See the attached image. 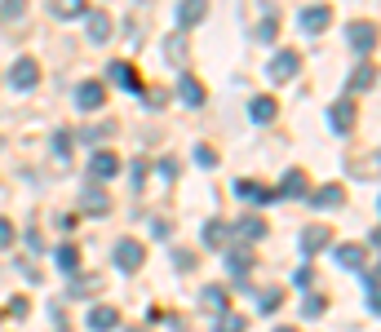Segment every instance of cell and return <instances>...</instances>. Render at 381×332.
<instances>
[{
  "mask_svg": "<svg viewBox=\"0 0 381 332\" xmlns=\"http://www.w3.org/2000/svg\"><path fill=\"white\" fill-rule=\"evenodd\" d=\"M310 204H315V208H341V204H346V191H341V186H320V191L310 195Z\"/></svg>",
  "mask_w": 381,
  "mask_h": 332,
  "instance_id": "13",
  "label": "cell"
},
{
  "mask_svg": "<svg viewBox=\"0 0 381 332\" xmlns=\"http://www.w3.org/2000/svg\"><path fill=\"white\" fill-rule=\"evenodd\" d=\"M195 164H204V169H213V164H218V155H213L209 146H200V151H195Z\"/></svg>",
  "mask_w": 381,
  "mask_h": 332,
  "instance_id": "37",
  "label": "cell"
},
{
  "mask_svg": "<svg viewBox=\"0 0 381 332\" xmlns=\"http://www.w3.org/2000/svg\"><path fill=\"white\" fill-rule=\"evenodd\" d=\"M80 208L93 213V218H102V213L111 208V199L102 195V186H85V191H80Z\"/></svg>",
  "mask_w": 381,
  "mask_h": 332,
  "instance_id": "9",
  "label": "cell"
},
{
  "mask_svg": "<svg viewBox=\"0 0 381 332\" xmlns=\"http://www.w3.org/2000/svg\"><path fill=\"white\" fill-rule=\"evenodd\" d=\"M54 13L58 18H85V5H80V0H58Z\"/></svg>",
  "mask_w": 381,
  "mask_h": 332,
  "instance_id": "29",
  "label": "cell"
},
{
  "mask_svg": "<svg viewBox=\"0 0 381 332\" xmlns=\"http://www.w3.org/2000/svg\"><path fill=\"white\" fill-rule=\"evenodd\" d=\"M235 230H240V239H266V222L262 218H244Z\"/></svg>",
  "mask_w": 381,
  "mask_h": 332,
  "instance_id": "24",
  "label": "cell"
},
{
  "mask_svg": "<svg viewBox=\"0 0 381 332\" xmlns=\"http://www.w3.org/2000/svg\"><path fill=\"white\" fill-rule=\"evenodd\" d=\"M297 23H302L306 31H324L328 23H333V9H328V5H310V9L297 13Z\"/></svg>",
  "mask_w": 381,
  "mask_h": 332,
  "instance_id": "8",
  "label": "cell"
},
{
  "mask_svg": "<svg viewBox=\"0 0 381 332\" xmlns=\"http://www.w3.org/2000/svg\"><path fill=\"white\" fill-rule=\"evenodd\" d=\"M324 297H306V302H302V314H306V319H315V314H324Z\"/></svg>",
  "mask_w": 381,
  "mask_h": 332,
  "instance_id": "33",
  "label": "cell"
},
{
  "mask_svg": "<svg viewBox=\"0 0 381 332\" xmlns=\"http://www.w3.org/2000/svg\"><path fill=\"white\" fill-rule=\"evenodd\" d=\"M293 284H297V288H310V284H315V271H310V266H302V271L293 275Z\"/></svg>",
  "mask_w": 381,
  "mask_h": 332,
  "instance_id": "35",
  "label": "cell"
},
{
  "mask_svg": "<svg viewBox=\"0 0 381 332\" xmlns=\"http://www.w3.org/2000/svg\"><path fill=\"white\" fill-rule=\"evenodd\" d=\"M200 302H204L209 310L226 314V302H230V297H226V288H204V292H200Z\"/></svg>",
  "mask_w": 381,
  "mask_h": 332,
  "instance_id": "25",
  "label": "cell"
},
{
  "mask_svg": "<svg viewBox=\"0 0 381 332\" xmlns=\"http://www.w3.org/2000/svg\"><path fill=\"white\" fill-rule=\"evenodd\" d=\"M226 239H230V226H226V222H209V226H204V244H209V248H222Z\"/></svg>",
  "mask_w": 381,
  "mask_h": 332,
  "instance_id": "22",
  "label": "cell"
},
{
  "mask_svg": "<svg viewBox=\"0 0 381 332\" xmlns=\"http://www.w3.org/2000/svg\"><path fill=\"white\" fill-rule=\"evenodd\" d=\"M115 324H120L115 306H93V310H89V328H93V332H111Z\"/></svg>",
  "mask_w": 381,
  "mask_h": 332,
  "instance_id": "12",
  "label": "cell"
},
{
  "mask_svg": "<svg viewBox=\"0 0 381 332\" xmlns=\"http://www.w3.org/2000/svg\"><path fill=\"white\" fill-rule=\"evenodd\" d=\"M328 129H333V133H351L355 129V102H351V97H341V102L328 107Z\"/></svg>",
  "mask_w": 381,
  "mask_h": 332,
  "instance_id": "5",
  "label": "cell"
},
{
  "mask_svg": "<svg viewBox=\"0 0 381 332\" xmlns=\"http://www.w3.org/2000/svg\"><path fill=\"white\" fill-rule=\"evenodd\" d=\"M93 288H98V275H85V279L76 275V284H71V297H89Z\"/></svg>",
  "mask_w": 381,
  "mask_h": 332,
  "instance_id": "31",
  "label": "cell"
},
{
  "mask_svg": "<svg viewBox=\"0 0 381 332\" xmlns=\"http://www.w3.org/2000/svg\"><path fill=\"white\" fill-rule=\"evenodd\" d=\"M9 314H18V319H23V314H27V297H13V302H9Z\"/></svg>",
  "mask_w": 381,
  "mask_h": 332,
  "instance_id": "40",
  "label": "cell"
},
{
  "mask_svg": "<svg viewBox=\"0 0 381 332\" xmlns=\"http://www.w3.org/2000/svg\"><path fill=\"white\" fill-rule=\"evenodd\" d=\"M164 58H169L173 66H187V40H182V36H169V40H164Z\"/></svg>",
  "mask_w": 381,
  "mask_h": 332,
  "instance_id": "20",
  "label": "cell"
},
{
  "mask_svg": "<svg viewBox=\"0 0 381 332\" xmlns=\"http://www.w3.org/2000/svg\"><path fill=\"white\" fill-rule=\"evenodd\" d=\"M275 195H293V199H302V195H306V173H302V169H288V173H284V186H279Z\"/></svg>",
  "mask_w": 381,
  "mask_h": 332,
  "instance_id": "16",
  "label": "cell"
},
{
  "mask_svg": "<svg viewBox=\"0 0 381 332\" xmlns=\"http://www.w3.org/2000/svg\"><path fill=\"white\" fill-rule=\"evenodd\" d=\"M248 328V319H244V314H218V324H213V332H244Z\"/></svg>",
  "mask_w": 381,
  "mask_h": 332,
  "instance_id": "26",
  "label": "cell"
},
{
  "mask_svg": "<svg viewBox=\"0 0 381 332\" xmlns=\"http://www.w3.org/2000/svg\"><path fill=\"white\" fill-rule=\"evenodd\" d=\"M275 27H279V23H275V13H266V18H262V27H257V40H262V45H271V40H275Z\"/></svg>",
  "mask_w": 381,
  "mask_h": 332,
  "instance_id": "32",
  "label": "cell"
},
{
  "mask_svg": "<svg viewBox=\"0 0 381 332\" xmlns=\"http://www.w3.org/2000/svg\"><path fill=\"white\" fill-rule=\"evenodd\" d=\"M36 80H40V62L36 58H18L9 66V85L13 89H36Z\"/></svg>",
  "mask_w": 381,
  "mask_h": 332,
  "instance_id": "2",
  "label": "cell"
},
{
  "mask_svg": "<svg viewBox=\"0 0 381 332\" xmlns=\"http://www.w3.org/2000/svg\"><path fill=\"white\" fill-rule=\"evenodd\" d=\"M129 173H134V186H142V177H146V160H134V169H129Z\"/></svg>",
  "mask_w": 381,
  "mask_h": 332,
  "instance_id": "39",
  "label": "cell"
},
{
  "mask_svg": "<svg viewBox=\"0 0 381 332\" xmlns=\"http://www.w3.org/2000/svg\"><path fill=\"white\" fill-rule=\"evenodd\" d=\"M363 257H368V253H363L359 244H341V248H337V261H341V266H355V271H363Z\"/></svg>",
  "mask_w": 381,
  "mask_h": 332,
  "instance_id": "21",
  "label": "cell"
},
{
  "mask_svg": "<svg viewBox=\"0 0 381 332\" xmlns=\"http://www.w3.org/2000/svg\"><path fill=\"white\" fill-rule=\"evenodd\" d=\"M76 102H80V111H102V102H107V89L98 85V80H85V85L76 89Z\"/></svg>",
  "mask_w": 381,
  "mask_h": 332,
  "instance_id": "7",
  "label": "cell"
},
{
  "mask_svg": "<svg viewBox=\"0 0 381 332\" xmlns=\"http://www.w3.org/2000/svg\"><path fill=\"white\" fill-rule=\"evenodd\" d=\"M235 191H240L244 199H257V204H271V199H275V191H266V186H253V182H235Z\"/></svg>",
  "mask_w": 381,
  "mask_h": 332,
  "instance_id": "23",
  "label": "cell"
},
{
  "mask_svg": "<svg viewBox=\"0 0 381 332\" xmlns=\"http://www.w3.org/2000/svg\"><path fill=\"white\" fill-rule=\"evenodd\" d=\"M297 244H302V253H306V257H315V253H324V248L333 244V230H328V226H306Z\"/></svg>",
  "mask_w": 381,
  "mask_h": 332,
  "instance_id": "6",
  "label": "cell"
},
{
  "mask_svg": "<svg viewBox=\"0 0 381 332\" xmlns=\"http://www.w3.org/2000/svg\"><path fill=\"white\" fill-rule=\"evenodd\" d=\"M275 97H253V107H248V115H253V124H271L275 120Z\"/></svg>",
  "mask_w": 381,
  "mask_h": 332,
  "instance_id": "17",
  "label": "cell"
},
{
  "mask_svg": "<svg viewBox=\"0 0 381 332\" xmlns=\"http://www.w3.org/2000/svg\"><path fill=\"white\" fill-rule=\"evenodd\" d=\"M54 151H58V155H67V151H71V133H67V129H62L58 138H54Z\"/></svg>",
  "mask_w": 381,
  "mask_h": 332,
  "instance_id": "36",
  "label": "cell"
},
{
  "mask_svg": "<svg viewBox=\"0 0 381 332\" xmlns=\"http://www.w3.org/2000/svg\"><path fill=\"white\" fill-rule=\"evenodd\" d=\"M226 266H230V275H248L253 253H248V248H230V253H226Z\"/></svg>",
  "mask_w": 381,
  "mask_h": 332,
  "instance_id": "19",
  "label": "cell"
},
{
  "mask_svg": "<svg viewBox=\"0 0 381 332\" xmlns=\"http://www.w3.org/2000/svg\"><path fill=\"white\" fill-rule=\"evenodd\" d=\"M177 97H182L187 107H200V102H204V89H200V80H195V76H182V80H177Z\"/></svg>",
  "mask_w": 381,
  "mask_h": 332,
  "instance_id": "15",
  "label": "cell"
},
{
  "mask_svg": "<svg viewBox=\"0 0 381 332\" xmlns=\"http://www.w3.org/2000/svg\"><path fill=\"white\" fill-rule=\"evenodd\" d=\"M58 266H62V271H76V266H80V248L76 244H62L58 248Z\"/></svg>",
  "mask_w": 381,
  "mask_h": 332,
  "instance_id": "28",
  "label": "cell"
},
{
  "mask_svg": "<svg viewBox=\"0 0 381 332\" xmlns=\"http://www.w3.org/2000/svg\"><path fill=\"white\" fill-rule=\"evenodd\" d=\"M363 297H368V314H377V271H363Z\"/></svg>",
  "mask_w": 381,
  "mask_h": 332,
  "instance_id": "27",
  "label": "cell"
},
{
  "mask_svg": "<svg viewBox=\"0 0 381 332\" xmlns=\"http://www.w3.org/2000/svg\"><path fill=\"white\" fill-rule=\"evenodd\" d=\"M275 332H297V328H275Z\"/></svg>",
  "mask_w": 381,
  "mask_h": 332,
  "instance_id": "41",
  "label": "cell"
},
{
  "mask_svg": "<svg viewBox=\"0 0 381 332\" xmlns=\"http://www.w3.org/2000/svg\"><path fill=\"white\" fill-rule=\"evenodd\" d=\"M9 244H13V226L0 218V248H9Z\"/></svg>",
  "mask_w": 381,
  "mask_h": 332,
  "instance_id": "38",
  "label": "cell"
},
{
  "mask_svg": "<svg viewBox=\"0 0 381 332\" xmlns=\"http://www.w3.org/2000/svg\"><path fill=\"white\" fill-rule=\"evenodd\" d=\"M142 257H146V248L138 239H120V244H115V266H120V271L134 275L138 266H142Z\"/></svg>",
  "mask_w": 381,
  "mask_h": 332,
  "instance_id": "4",
  "label": "cell"
},
{
  "mask_svg": "<svg viewBox=\"0 0 381 332\" xmlns=\"http://www.w3.org/2000/svg\"><path fill=\"white\" fill-rule=\"evenodd\" d=\"M297 71H302V58H297L293 49H284V54H275V58H271V66H266V76L275 80V85H288V80H293Z\"/></svg>",
  "mask_w": 381,
  "mask_h": 332,
  "instance_id": "1",
  "label": "cell"
},
{
  "mask_svg": "<svg viewBox=\"0 0 381 332\" xmlns=\"http://www.w3.org/2000/svg\"><path fill=\"white\" fill-rule=\"evenodd\" d=\"M85 36H89V45H102L111 36V13L107 9H85Z\"/></svg>",
  "mask_w": 381,
  "mask_h": 332,
  "instance_id": "3",
  "label": "cell"
},
{
  "mask_svg": "<svg viewBox=\"0 0 381 332\" xmlns=\"http://www.w3.org/2000/svg\"><path fill=\"white\" fill-rule=\"evenodd\" d=\"M115 173H120V160H115L111 151H98V155L89 160V177L102 182V177H115Z\"/></svg>",
  "mask_w": 381,
  "mask_h": 332,
  "instance_id": "11",
  "label": "cell"
},
{
  "mask_svg": "<svg viewBox=\"0 0 381 332\" xmlns=\"http://www.w3.org/2000/svg\"><path fill=\"white\" fill-rule=\"evenodd\" d=\"M23 18V5H18V0H13V5H5V9H0V23H18Z\"/></svg>",
  "mask_w": 381,
  "mask_h": 332,
  "instance_id": "34",
  "label": "cell"
},
{
  "mask_svg": "<svg viewBox=\"0 0 381 332\" xmlns=\"http://www.w3.org/2000/svg\"><path fill=\"white\" fill-rule=\"evenodd\" d=\"M346 36H351V45L359 49V54H368V49L377 45V27H373V23H351Z\"/></svg>",
  "mask_w": 381,
  "mask_h": 332,
  "instance_id": "10",
  "label": "cell"
},
{
  "mask_svg": "<svg viewBox=\"0 0 381 332\" xmlns=\"http://www.w3.org/2000/svg\"><path fill=\"white\" fill-rule=\"evenodd\" d=\"M107 76H111V85H120V89H138V71L129 62H111Z\"/></svg>",
  "mask_w": 381,
  "mask_h": 332,
  "instance_id": "14",
  "label": "cell"
},
{
  "mask_svg": "<svg viewBox=\"0 0 381 332\" xmlns=\"http://www.w3.org/2000/svg\"><path fill=\"white\" fill-rule=\"evenodd\" d=\"M373 76H377L373 66H359V71L351 76V89H355V93H359V89H373Z\"/></svg>",
  "mask_w": 381,
  "mask_h": 332,
  "instance_id": "30",
  "label": "cell"
},
{
  "mask_svg": "<svg viewBox=\"0 0 381 332\" xmlns=\"http://www.w3.org/2000/svg\"><path fill=\"white\" fill-rule=\"evenodd\" d=\"M209 13V5H200V0H191V5H177V27H195Z\"/></svg>",
  "mask_w": 381,
  "mask_h": 332,
  "instance_id": "18",
  "label": "cell"
}]
</instances>
